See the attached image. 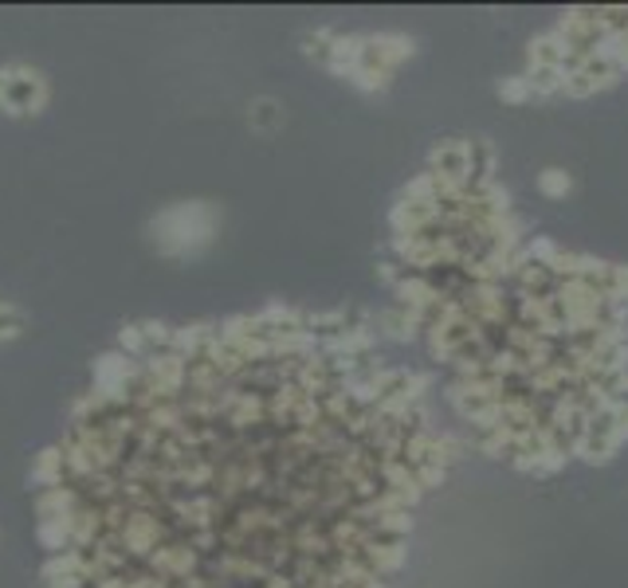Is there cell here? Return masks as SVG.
Returning a JSON list of instances; mask_svg holds the SVG:
<instances>
[{
    "label": "cell",
    "mask_w": 628,
    "mask_h": 588,
    "mask_svg": "<svg viewBox=\"0 0 628 588\" xmlns=\"http://www.w3.org/2000/svg\"><path fill=\"white\" fill-rule=\"evenodd\" d=\"M63 467L79 588H390L440 456L370 338L267 318L130 370Z\"/></svg>",
    "instance_id": "6da1fadb"
}]
</instances>
